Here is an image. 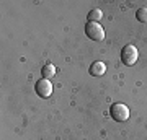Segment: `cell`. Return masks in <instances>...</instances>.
<instances>
[{
    "label": "cell",
    "instance_id": "52a82bcc",
    "mask_svg": "<svg viewBox=\"0 0 147 140\" xmlns=\"http://www.w3.org/2000/svg\"><path fill=\"white\" fill-rule=\"evenodd\" d=\"M41 73H42V78H51V77L56 75V67H54L53 64H46V65L42 67Z\"/></svg>",
    "mask_w": 147,
    "mask_h": 140
},
{
    "label": "cell",
    "instance_id": "7a4b0ae2",
    "mask_svg": "<svg viewBox=\"0 0 147 140\" xmlns=\"http://www.w3.org/2000/svg\"><path fill=\"white\" fill-rule=\"evenodd\" d=\"M137 57H139V52H137V47L134 44H126L121 51V62L124 65H134L137 62Z\"/></svg>",
    "mask_w": 147,
    "mask_h": 140
},
{
    "label": "cell",
    "instance_id": "6da1fadb",
    "mask_svg": "<svg viewBox=\"0 0 147 140\" xmlns=\"http://www.w3.org/2000/svg\"><path fill=\"white\" fill-rule=\"evenodd\" d=\"M110 116L116 122H124L129 119V108L124 103H113L110 108Z\"/></svg>",
    "mask_w": 147,
    "mask_h": 140
},
{
    "label": "cell",
    "instance_id": "3957f363",
    "mask_svg": "<svg viewBox=\"0 0 147 140\" xmlns=\"http://www.w3.org/2000/svg\"><path fill=\"white\" fill-rule=\"evenodd\" d=\"M85 34L92 39V41H101L105 38V29L100 23H95V21H88L85 26Z\"/></svg>",
    "mask_w": 147,
    "mask_h": 140
},
{
    "label": "cell",
    "instance_id": "5b68a950",
    "mask_svg": "<svg viewBox=\"0 0 147 140\" xmlns=\"http://www.w3.org/2000/svg\"><path fill=\"white\" fill-rule=\"evenodd\" d=\"M105 72H106V65L100 60L90 65V75H93V77H101V75H105Z\"/></svg>",
    "mask_w": 147,
    "mask_h": 140
},
{
    "label": "cell",
    "instance_id": "8992f818",
    "mask_svg": "<svg viewBox=\"0 0 147 140\" xmlns=\"http://www.w3.org/2000/svg\"><path fill=\"white\" fill-rule=\"evenodd\" d=\"M87 18H88V21H95V23H98V21L103 18V11H101L100 8H93V10L88 11Z\"/></svg>",
    "mask_w": 147,
    "mask_h": 140
},
{
    "label": "cell",
    "instance_id": "277c9868",
    "mask_svg": "<svg viewBox=\"0 0 147 140\" xmlns=\"http://www.w3.org/2000/svg\"><path fill=\"white\" fill-rule=\"evenodd\" d=\"M34 90L41 98H49L51 93H53V83L49 82V78H39L36 82Z\"/></svg>",
    "mask_w": 147,
    "mask_h": 140
},
{
    "label": "cell",
    "instance_id": "ba28073f",
    "mask_svg": "<svg viewBox=\"0 0 147 140\" xmlns=\"http://www.w3.org/2000/svg\"><path fill=\"white\" fill-rule=\"evenodd\" d=\"M136 18L141 23H147V8H139L136 11Z\"/></svg>",
    "mask_w": 147,
    "mask_h": 140
}]
</instances>
